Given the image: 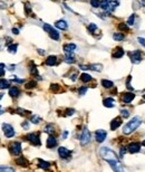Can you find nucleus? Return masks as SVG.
<instances>
[{
	"instance_id": "f257e3e1",
	"label": "nucleus",
	"mask_w": 145,
	"mask_h": 172,
	"mask_svg": "<svg viewBox=\"0 0 145 172\" xmlns=\"http://www.w3.org/2000/svg\"><path fill=\"white\" fill-rule=\"evenodd\" d=\"M141 123H142V119H141L139 116L133 117L131 121L127 122V124L124 125V128H123V133L126 134V135L133 133V132L141 125Z\"/></svg>"
},
{
	"instance_id": "f03ea898",
	"label": "nucleus",
	"mask_w": 145,
	"mask_h": 172,
	"mask_svg": "<svg viewBox=\"0 0 145 172\" xmlns=\"http://www.w3.org/2000/svg\"><path fill=\"white\" fill-rule=\"evenodd\" d=\"M99 154H101L102 158H103L104 160H106L107 162L108 161H113V160H118V158H117V155L115 154V152L107 147H101V150H99Z\"/></svg>"
},
{
	"instance_id": "7ed1b4c3",
	"label": "nucleus",
	"mask_w": 145,
	"mask_h": 172,
	"mask_svg": "<svg viewBox=\"0 0 145 172\" xmlns=\"http://www.w3.org/2000/svg\"><path fill=\"white\" fill-rule=\"evenodd\" d=\"M1 128H2V132L5 134V136L8 138V139L13 138V136L16 135V132H15V128H13V125H10V124H8V123H2Z\"/></svg>"
},
{
	"instance_id": "20e7f679",
	"label": "nucleus",
	"mask_w": 145,
	"mask_h": 172,
	"mask_svg": "<svg viewBox=\"0 0 145 172\" xmlns=\"http://www.w3.org/2000/svg\"><path fill=\"white\" fill-rule=\"evenodd\" d=\"M44 30L49 34L50 38H53L54 40H59V37H60L59 32H57L56 29H54L49 24H44Z\"/></svg>"
},
{
	"instance_id": "39448f33",
	"label": "nucleus",
	"mask_w": 145,
	"mask_h": 172,
	"mask_svg": "<svg viewBox=\"0 0 145 172\" xmlns=\"http://www.w3.org/2000/svg\"><path fill=\"white\" fill-rule=\"evenodd\" d=\"M79 141H81V144H82L83 147L87 145L89 142H90V133H89V131L86 128H84V130L82 131Z\"/></svg>"
},
{
	"instance_id": "423d86ee",
	"label": "nucleus",
	"mask_w": 145,
	"mask_h": 172,
	"mask_svg": "<svg viewBox=\"0 0 145 172\" xmlns=\"http://www.w3.org/2000/svg\"><path fill=\"white\" fill-rule=\"evenodd\" d=\"M26 139L32 143V145L35 147H39L41 145V142H40V139H39V135L37 133H28L26 135Z\"/></svg>"
},
{
	"instance_id": "0eeeda50",
	"label": "nucleus",
	"mask_w": 145,
	"mask_h": 172,
	"mask_svg": "<svg viewBox=\"0 0 145 172\" xmlns=\"http://www.w3.org/2000/svg\"><path fill=\"white\" fill-rule=\"evenodd\" d=\"M21 151H22V147H21V143L20 142H13V143L10 144V152H11L13 155L17 157V155H19L21 153Z\"/></svg>"
},
{
	"instance_id": "6e6552de",
	"label": "nucleus",
	"mask_w": 145,
	"mask_h": 172,
	"mask_svg": "<svg viewBox=\"0 0 145 172\" xmlns=\"http://www.w3.org/2000/svg\"><path fill=\"white\" fill-rule=\"evenodd\" d=\"M130 57L132 60L133 64H139L141 60H142V53L141 51H133L132 53H130Z\"/></svg>"
},
{
	"instance_id": "1a4fd4ad",
	"label": "nucleus",
	"mask_w": 145,
	"mask_h": 172,
	"mask_svg": "<svg viewBox=\"0 0 145 172\" xmlns=\"http://www.w3.org/2000/svg\"><path fill=\"white\" fill-rule=\"evenodd\" d=\"M106 136H107V132L105 130H97L95 132V139H96V142H98V143L104 142Z\"/></svg>"
},
{
	"instance_id": "9d476101",
	"label": "nucleus",
	"mask_w": 145,
	"mask_h": 172,
	"mask_svg": "<svg viewBox=\"0 0 145 172\" xmlns=\"http://www.w3.org/2000/svg\"><path fill=\"white\" fill-rule=\"evenodd\" d=\"M77 46L75 44H66L64 45V51L66 56H74V51H76Z\"/></svg>"
},
{
	"instance_id": "9b49d317",
	"label": "nucleus",
	"mask_w": 145,
	"mask_h": 172,
	"mask_svg": "<svg viewBox=\"0 0 145 172\" xmlns=\"http://www.w3.org/2000/svg\"><path fill=\"white\" fill-rule=\"evenodd\" d=\"M108 163H109L111 168H112L115 172H124V169H123V166H122V164H120V162L118 160L108 161Z\"/></svg>"
},
{
	"instance_id": "f8f14e48",
	"label": "nucleus",
	"mask_w": 145,
	"mask_h": 172,
	"mask_svg": "<svg viewBox=\"0 0 145 172\" xmlns=\"http://www.w3.org/2000/svg\"><path fill=\"white\" fill-rule=\"evenodd\" d=\"M126 149L130 153H137L141 150V143H139V142H132V143L128 144V147Z\"/></svg>"
},
{
	"instance_id": "ddd939ff",
	"label": "nucleus",
	"mask_w": 145,
	"mask_h": 172,
	"mask_svg": "<svg viewBox=\"0 0 145 172\" xmlns=\"http://www.w3.org/2000/svg\"><path fill=\"white\" fill-rule=\"evenodd\" d=\"M58 154H59V157H60V159H67V158H69L70 155H71V152H70L68 149H66V147H58Z\"/></svg>"
},
{
	"instance_id": "4468645a",
	"label": "nucleus",
	"mask_w": 145,
	"mask_h": 172,
	"mask_svg": "<svg viewBox=\"0 0 145 172\" xmlns=\"http://www.w3.org/2000/svg\"><path fill=\"white\" fill-rule=\"evenodd\" d=\"M16 164L18 166H21V168H28L29 166V161L26 159L25 157H20V158H17L15 160Z\"/></svg>"
},
{
	"instance_id": "2eb2a0df",
	"label": "nucleus",
	"mask_w": 145,
	"mask_h": 172,
	"mask_svg": "<svg viewBox=\"0 0 145 172\" xmlns=\"http://www.w3.org/2000/svg\"><path fill=\"white\" fill-rule=\"evenodd\" d=\"M120 125H122V119L120 117H115L111 122V130L115 131V130H117V128H120Z\"/></svg>"
},
{
	"instance_id": "dca6fc26",
	"label": "nucleus",
	"mask_w": 145,
	"mask_h": 172,
	"mask_svg": "<svg viewBox=\"0 0 145 172\" xmlns=\"http://www.w3.org/2000/svg\"><path fill=\"white\" fill-rule=\"evenodd\" d=\"M134 97H135V95H134L133 93L127 92V93H124V94L122 95V101L124 103H126V104H128V103H131L133 100H134Z\"/></svg>"
},
{
	"instance_id": "f3484780",
	"label": "nucleus",
	"mask_w": 145,
	"mask_h": 172,
	"mask_svg": "<svg viewBox=\"0 0 145 172\" xmlns=\"http://www.w3.org/2000/svg\"><path fill=\"white\" fill-rule=\"evenodd\" d=\"M9 95L11 96V97H13V98H17L20 95V89L17 86H11L9 88Z\"/></svg>"
},
{
	"instance_id": "a211bd4d",
	"label": "nucleus",
	"mask_w": 145,
	"mask_h": 172,
	"mask_svg": "<svg viewBox=\"0 0 145 172\" xmlns=\"http://www.w3.org/2000/svg\"><path fill=\"white\" fill-rule=\"evenodd\" d=\"M57 147V140L56 138H54L53 135H49L47 139V147L48 149H53V147Z\"/></svg>"
},
{
	"instance_id": "6ab92c4d",
	"label": "nucleus",
	"mask_w": 145,
	"mask_h": 172,
	"mask_svg": "<svg viewBox=\"0 0 145 172\" xmlns=\"http://www.w3.org/2000/svg\"><path fill=\"white\" fill-rule=\"evenodd\" d=\"M55 27L58 28V29H60V30H66L67 28H68V25H67V22L65 21V20H58L56 21V24H55Z\"/></svg>"
},
{
	"instance_id": "aec40b11",
	"label": "nucleus",
	"mask_w": 145,
	"mask_h": 172,
	"mask_svg": "<svg viewBox=\"0 0 145 172\" xmlns=\"http://www.w3.org/2000/svg\"><path fill=\"white\" fill-rule=\"evenodd\" d=\"M103 104H104V106L105 107H114L115 106V100L112 98V97H107V98H105L104 101H103Z\"/></svg>"
},
{
	"instance_id": "412c9836",
	"label": "nucleus",
	"mask_w": 145,
	"mask_h": 172,
	"mask_svg": "<svg viewBox=\"0 0 145 172\" xmlns=\"http://www.w3.org/2000/svg\"><path fill=\"white\" fill-rule=\"evenodd\" d=\"M45 63H46V65H47V66H55V65L57 64V57L55 56V55L48 56Z\"/></svg>"
},
{
	"instance_id": "4be33fe9",
	"label": "nucleus",
	"mask_w": 145,
	"mask_h": 172,
	"mask_svg": "<svg viewBox=\"0 0 145 172\" xmlns=\"http://www.w3.org/2000/svg\"><path fill=\"white\" fill-rule=\"evenodd\" d=\"M38 166H39L40 169H43V170H48V169L50 168V163L47 162V161H44V160L39 159L38 160Z\"/></svg>"
},
{
	"instance_id": "5701e85b",
	"label": "nucleus",
	"mask_w": 145,
	"mask_h": 172,
	"mask_svg": "<svg viewBox=\"0 0 145 172\" xmlns=\"http://www.w3.org/2000/svg\"><path fill=\"white\" fill-rule=\"evenodd\" d=\"M113 58H120V57H123L124 56V49L123 48H116V51L113 53Z\"/></svg>"
},
{
	"instance_id": "b1692460",
	"label": "nucleus",
	"mask_w": 145,
	"mask_h": 172,
	"mask_svg": "<svg viewBox=\"0 0 145 172\" xmlns=\"http://www.w3.org/2000/svg\"><path fill=\"white\" fill-rule=\"evenodd\" d=\"M118 6V1L116 0H111V1H108V8H107V11H114L115 10V8Z\"/></svg>"
},
{
	"instance_id": "393cba45",
	"label": "nucleus",
	"mask_w": 145,
	"mask_h": 172,
	"mask_svg": "<svg viewBox=\"0 0 145 172\" xmlns=\"http://www.w3.org/2000/svg\"><path fill=\"white\" fill-rule=\"evenodd\" d=\"M9 86H10V82L8 79H5V78L0 79V89L9 88Z\"/></svg>"
},
{
	"instance_id": "a878e982",
	"label": "nucleus",
	"mask_w": 145,
	"mask_h": 172,
	"mask_svg": "<svg viewBox=\"0 0 145 172\" xmlns=\"http://www.w3.org/2000/svg\"><path fill=\"white\" fill-rule=\"evenodd\" d=\"M81 81L84 82V83H88V82H92L93 81V77L90 76L89 74H86V73H84L81 75Z\"/></svg>"
},
{
	"instance_id": "bb28decb",
	"label": "nucleus",
	"mask_w": 145,
	"mask_h": 172,
	"mask_svg": "<svg viewBox=\"0 0 145 172\" xmlns=\"http://www.w3.org/2000/svg\"><path fill=\"white\" fill-rule=\"evenodd\" d=\"M102 85H103V87H105V88H112L114 86V83L112 81H108V79H103V81H102Z\"/></svg>"
},
{
	"instance_id": "cd10ccee",
	"label": "nucleus",
	"mask_w": 145,
	"mask_h": 172,
	"mask_svg": "<svg viewBox=\"0 0 145 172\" xmlns=\"http://www.w3.org/2000/svg\"><path fill=\"white\" fill-rule=\"evenodd\" d=\"M88 70H95V72H101V70H103V65H101V64L89 65V66H88Z\"/></svg>"
},
{
	"instance_id": "c85d7f7f",
	"label": "nucleus",
	"mask_w": 145,
	"mask_h": 172,
	"mask_svg": "<svg viewBox=\"0 0 145 172\" xmlns=\"http://www.w3.org/2000/svg\"><path fill=\"white\" fill-rule=\"evenodd\" d=\"M44 132H46V133H48V134H50V135H53V134H54V132H55L53 124H47V125L45 126V128H44Z\"/></svg>"
},
{
	"instance_id": "c756f323",
	"label": "nucleus",
	"mask_w": 145,
	"mask_h": 172,
	"mask_svg": "<svg viewBox=\"0 0 145 172\" xmlns=\"http://www.w3.org/2000/svg\"><path fill=\"white\" fill-rule=\"evenodd\" d=\"M60 85H58V84H51L50 85V91L51 92H54V93H58V92H60Z\"/></svg>"
},
{
	"instance_id": "7c9ffc66",
	"label": "nucleus",
	"mask_w": 145,
	"mask_h": 172,
	"mask_svg": "<svg viewBox=\"0 0 145 172\" xmlns=\"http://www.w3.org/2000/svg\"><path fill=\"white\" fill-rule=\"evenodd\" d=\"M113 38L116 40V41H120V40H123V39L125 38V36L123 35V34H120V32H115L113 35Z\"/></svg>"
},
{
	"instance_id": "2f4dec72",
	"label": "nucleus",
	"mask_w": 145,
	"mask_h": 172,
	"mask_svg": "<svg viewBox=\"0 0 145 172\" xmlns=\"http://www.w3.org/2000/svg\"><path fill=\"white\" fill-rule=\"evenodd\" d=\"M17 48H18V45L13 44V45H10V46H8V51H9L10 54H16V53H17Z\"/></svg>"
},
{
	"instance_id": "473e14b6",
	"label": "nucleus",
	"mask_w": 145,
	"mask_h": 172,
	"mask_svg": "<svg viewBox=\"0 0 145 172\" xmlns=\"http://www.w3.org/2000/svg\"><path fill=\"white\" fill-rule=\"evenodd\" d=\"M36 85L37 83L35 82V81H32V82H28V83L25 85V88L26 89H32V88H35L36 87Z\"/></svg>"
},
{
	"instance_id": "72a5a7b5",
	"label": "nucleus",
	"mask_w": 145,
	"mask_h": 172,
	"mask_svg": "<svg viewBox=\"0 0 145 172\" xmlns=\"http://www.w3.org/2000/svg\"><path fill=\"white\" fill-rule=\"evenodd\" d=\"M40 121H41V119H40L38 115H32V117H30V122H32V123H34V124H38Z\"/></svg>"
},
{
	"instance_id": "f704fd0d",
	"label": "nucleus",
	"mask_w": 145,
	"mask_h": 172,
	"mask_svg": "<svg viewBox=\"0 0 145 172\" xmlns=\"http://www.w3.org/2000/svg\"><path fill=\"white\" fill-rule=\"evenodd\" d=\"M103 10H105V11H107V8H108V0H103L101 1V5H99Z\"/></svg>"
},
{
	"instance_id": "c9c22d12",
	"label": "nucleus",
	"mask_w": 145,
	"mask_h": 172,
	"mask_svg": "<svg viewBox=\"0 0 145 172\" xmlns=\"http://www.w3.org/2000/svg\"><path fill=\"white\" fill-rule=\"evenodd\" d=\"M118 29H120V32H128V26H127V24H120L118 25Z\"/></svg>"
},
{
	"instance_id": "e433bc0d",
	"label": "nucleus",
	"mask_w": 145,
	"mask_h": 172,
	"mask_svg": "<svg viewBox=\"0 0 145 172\" xmlns=\"http://www.w3.org/2000/svg\"><path fill=\"white\" fill-rule=\"evenodd\" d=\"M134 21H135V15L133 13L130 16V18L127 19V26H133L134 25Z\"/></svg>"
},
{
	"instance_id": "4c0bfd02",
	"label": "nucleus",
	"mask_w": 145,
	"mask_h": 172,
	"mask_svg": "<svg viewBox=\"0 0 145 172\" xmlns=\"http://www.w3.org/2000/svg\"><path fill=\"white\" fill-rule=\"evenodd\" d=\"M0 172H16L13 168L9 166H0Z\"/></svg>"
},
{
	"instance_id": "58836bf2",
	"label": "nucleus",
	"mask_w": 145,
	"mask_h": 172,
	"mask_svg": "<svg viewBox=\"0 0 145 172\" xmlns=\"http://www.w3.org/2000/svg\"><path fill=\"white\" fill-rule=\"evenodd\" d=\"M16 112L19 113L20 115H24V116H26V115H28L29 113H30L29 111H26V110H24V108H20V107L17 108V111H16Z\"/></svg>"
},
{
	"instance_id": "ea45409f",
	"label": "nucleus",
	"mask_w": 145,
	"mask_h": 172,
	"mask_svg": "<svg viewBox=\"0 0 145 172\" xmlns=\"http://www.w3.org/2000/svg\"><path fill=\"white\" fill-rule=\"evenodd\" d=\"M90 5L94 8H98L101 5V0H90Z\"/></svg>"
},
{
	"instance_id": "a19ab883",
	"label": "nucleus",
	"mask_w": 145,
	"mask_h": 172,
	"mask_svg": "<svg viewBox=\"0 0 145 172\" xmlns=\"http://www.w3.org/2000/svg\"><path fill=\"white\" fill-rule=\"evenodd\" d=\"M65 62L68 63V64H73V63H75V58H74V56H66Z\"/></svg>"
},
{
	"instance_id": "79ce46f5",
	"label": "nucleus",
	"mask_w": 145,
	"mask_h": 172,
	"mask_svg": "<svg viewBox=\"0 0 145 172\" xmlns=\"http://www.w3.org/2000/svg\"><path fill=\"white\" fill-rule=\"evenodd\" d=\"M120 115H122V117L127 119V117L130 116V111H128V110H122V111H120Z\"/></svg>"
},
{
	"instance_id": "37998d69",
	"label": "nucleus",
	"mask_w": 145,
	"mask_h": 172,
	"mask_svg": "<svg viewBox=\"0 0 145 172\" xmlns=\"http://www.w3.org/2000/svg\"><path fill=\"white\" fill-rule=\"evenodd\" d=\"M30 73H32V75L38 76V70H37V67H36L35 65H32V66H30Z\"/></svg>"
},
{
	"instance_id": "c03bdc74",
	"label": "nucleus",
	"mask_w": 145,
	"mask_h": 172,
	"mask_svg": "<svg viewBox=\"0 0 145 172\" xmlns=\"http://www.w3.org/2000/svg\"><path fill=\"white\" fill-rule=\"evenodd\" d=\"M95 30H97V26L95 25V24H89L88 25V32L93 34Z\"/></svg>"
},
{
	"instance_id": "a18cd8bd",
	"label": "nucleus",
	"mask_w": 145,
	"mask_h": 172,
	"mask_svg": "<svg viewBox=\"0 0 145 172\" xmlns=\"http://www.w3.org/2000/svg\"><path fill=\"white\" fill-rule=\"evenodd\" d=\"M87 87H86V86H83V87H81V88H79V91H78V93H79V95L81 96H83V95H85V94H86V92H87Z\"/></svg>"
},
{
	"instance_id": "49530a36",
	"label": "nucleus",
	"mask_w": 145,
	"mask_h": 172,
	"mask_svg": "<svg viewBox=\"0 0 145 172\" xmlns=\"http://www.w3.org/2000/svg\"><path fill=\"white\" fill-rule=\"evenodd\" d=\"M74 113H75V110L74 108H67L66 110V116H71V115H74Z\"/></svg>"
},
{
	"instance_id": "de8ad7c7",
	"label": "nucleus",
	"mask_w": 145,
	"mask_h": 172,
	"mask_svg": "<svg viewBox=\"0 0 145 172\" xmlns=\"http://www.w3.org/2000/svg\"><path fill=\"white\" fill-rule=\"evenodd\" d=\"M131 79H132V76H128V78H127L126 81V87L128 89H131V91H133V86H131Z\"/></svg>"
},
{
	"instance_id": "09e8293b",
	"label": "nucleus",
	"mask_w": 145,
	"mask_h": 172,
	"mask_svg": "<svg viewBox=\"0 0 145 172\" xmlns=\"http://www.w3.org/2000/svg\"><path fill=\"white\" fill-rule=\"evenodd\" d=\"M5 64H0V77L5 75Z\"/></svg>"
},
{
	"instance_id": "8fccbe9b",
	"label": "nucleus",
	"mask_w": 145,
	"mask_h": 172,
	"mask_svg": "<svg viewBox=\"0 0 145 172\" xmlns=\"http://www.w3.org/2000/svg\"><path fill=\"white\" fill-rule=\"evenodd\" d=\"M126 151H127V149H126V147H120V158H123V157H124V154L126 153Z\"/></svg>"
},
{
	"instance_id": "3c124183",
	"label": "nucleus",
	"mask_w": 145,
	"mask_h": 172,
	"mask_svg": "<svg viewBox=\"0 0 145 172\" xmlns=\"http://www.w3.org/2000/svg\"><path fill=\"white\" fill-rule=\"evenodd\" d=\"M13 81L15 83H24V79H20V78H17V76H13Z\"/></svg>"
},
{
	"instance_id": "603ef678",
	"label": "nucleus",
	"mask_w": 145,
	"mask_h": 172,
	"mask_svg": "<svg viewBox=\"0 0 145 172\" xmlns=\"http://www.w3.org/2000/svg\"><path fill=\"white\" fill-rule=\"evenodd\" d=\"M25 10H26V13H27V15L30 13V5H29V4H26L25 5Z\"/></svg>"
},
{
	"instance_id": "864d4df0",
	"label": "nucleus",
	"mask_w": 145,
	"mask_h": 172,
	"mask_svg": "<svg viewBox=\"0 0 145 172\" xmlns=\"http://www.w3.org/2000/svg\"><path fill=\"white\" fill-rule=\"evenodd\" d=\"M21 126H22V128H26V130H27V128H29V122H27V121L22 122V124H21Z\"/></svg>"
},
{
	"instance_id": "5fc2aeb1",
	"label": "nucleus",
	"mask_w": 145,
	"mask_h": 172,
	"mask_svg": "<svg viewBox=\"0 0 145 172\" xmlns=\"http://www.w3.org/2000/svg\"><path fill=\"white\" fill-rule=\"evenodd\" d=\"M137 40H139V44L143 45V46L145 47V39H144V38H142V37H139V38H137Z\"/></svg>"
},
{
	"instance_id": "6e6d98bb",
	"label": "nucleus",
	"mask_w": 145,
	"mask_h": 172,
	"mask_svg": "<svg viewBox=\"0 0 145 172\" xmlns=\"http://www.w3.org/2000/svg\"><path fill=\"white\" fill-rule=\"evenodd\" d=\"M67 136H68V131H64V133H63V139L64 140H66V139H67Z\"/></svg>"
},
{
	"instance_id": "4d7b16f0",
	"label": "nucleus",
	"mask_w": 145,
	"mask_h": 172,
	"mask_svg": "<svg viewBox=\"0 0 145 172\" xmlns=\"http://www.w3.org/2000/svg\"><path fill=\"white\" fill-rule=\"evenodd\" d=\"M13 32L15 34V35H18V34H19V30L17 29V28H13Z\"/></svg>"
},
{
	"instance_id": "13d9d810",
	"label": "nucleus",
	"mask_w": 145,
	"mask_h": 172,
	"mask_svg": "<svg viewBox=\"0 0 145 172\" xmlns=\"http://www.w3.org/2000/svg\"><path fill=\"white\" fill-rule=\"evenodd\" d=\"M38 54H39V55H45V51H43V49H38Z\"/></svg>"
},
{
	"instance_id": "bf43d9fd",
	"label": "nucleus",
	"mask_w": 145,
	"mask_h": 172,
	"mask_svg": "<svg viewBox=\"0 0 145 172\" xmlns=\"http://www.w3.org/2000/svg\"><path fill=\"white\" fill-rule=\"evenodd\" d=\"M76 78H77V74H73L71 75V81H76Z\"/></svg>"
},
{
	"instance_id": "052dcab7",
	"label": "nucleus",
	"mask_w": 145,
	"mask_h": 172,
	"mask_svg": "<svg viewBox=\"0 0 145 172\" xmlns=\"http://www.w3.org/2000/svg\"><path fill=\"white\" fill-rule=\"evenodd\" d=\"M142 5L145 7V0H142Z\"/></svg>"
},
{
	"instance_id": "680f3d73",
	"label": "nucleus",
	"mask_w": 145,
	"mask_h": 172,
	"mask_svg": "<svg viewBox=\"0 0 145 172\" xmlns=\"http://www.w3.org/2000/svg\"><path fill=\"white\" fill-rule=\"evenodd\" d=\"M142 145H143V147H145V140L142 142Z\"/></svg>"
},
{
	"instance_id": "e2e57ef3",
	"label": "nucleus",
	"mask_w": 145,
	"mask_h": 172,
	"mask_svg": "<svg viewBox=\"0 0 145 172\" xmlns=\"http://www.w3.org/2000/svg\"><path fill=\"white\" fill-rule=\"evenodd\" d=\"M2 96H4V94H2V93H0V100L2 98Z\"/></svg>"
},
{
	"instance_id": "0e129e2a",
	"label": "nucleus",
	"mask_w": 145,
	"mask_h": 172,
	"mask_svg": "<svg viewBox=\"0 0 145 172\" xmlns=\"http://www.w3.org/2000/svg\"><path fill=\"white\" fill-rule=\"evenodd\" d=\"M2 113H4V111H2V110H1V108H0V115L2 114Z\"/></svg>"
},
{
	"instance_id": "69168bd1",
	"label": "nucleus",
	"mask_w": 145,
	"mask_h": 172,
	"mask_svg": "<svg viewBox=\"0 0 145 172\" xmlns=\"http://www.w3.org/2000/svg\"><path fill=\"white\" fill-rule=\"evenodd\" d=\"M143 98H144V100H145V94H144V95H143Z\"/></svg>"
}]
</instances>
